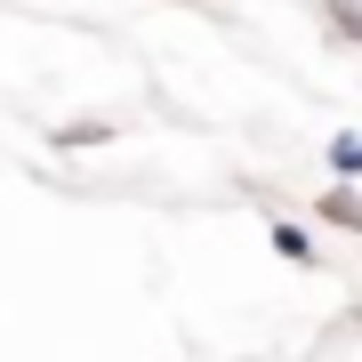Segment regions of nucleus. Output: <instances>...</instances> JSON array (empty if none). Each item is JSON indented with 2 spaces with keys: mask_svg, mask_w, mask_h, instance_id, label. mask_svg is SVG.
<instances>
[{
  "mask_svg": "<svg viewBox=\"0 0 362 362\" xmlns=\"http://www.w3.org/2000/svg\"><path fill=\"white\" fill-rule=\"evenodd\" d=\"M314 209H322L330 226H346V233H362V194H354V185H330V194L314 202Z\"/></svg>",
  "mask_w": 362,
  "mask_h": 362,
  "instance_id": "nucleus-1",
  "label": "nucleus"
},
{
  "mask_svg": "<svg viewBox=\"0 0 362 362\" xmlns=\"http://www.w3.org/2000/svg\"><path fill=\"white\" fill-rule=\"evenodd\" d=\"M322 25H330L338 40H354V49H362V0H322Z\"/></svg>",
  "mask_w": 362,
  "mask_h": 362,
  "instance_id": "nucleus-2",
  "label": "nucleus"
},
{
  "mask_svg": "<svg viewBox=\"0 0 362 362\" xmlns=\"http://www.w3.org/2000/svg\"><path fill=\"white\" fill-rule=\"evenodd\" d=\"M330 169L338 177H362V137H330Z\"/></svg>",
  "mask_w": 362,
  "mask_h": 362,
  "instance_id": "nucleus-3",
  "label": "nucleus"
},
{
  "mask_svg": "<svg viewBox=\"0 0 362 362\" xmlns=\"http://www.w3.org/2000/svg\"><path fill=\"white\" fill-rule=\"evenodd\" d=\"M105 137H113L105 121H65V129H57V145H73V153H81V145H105Z\"/></svg>",
  "mask_w": 362,
  "mask_h": 362,
  "instance_id": "nucleus-4",
  "label": "nucleus"
},
{
  "mask_svg": "<svg viewBox=\"0 0 362 362\" xmlns=\"http://www.w3.org/2000/svg\"><path fill=\"white\" fill-rule=\"evenodd\" d=\"M274 250H282V258H314V242H306L298 226H274Z\"/></svg>",
  "mask_w": 362,
  "mask_h": 362,
  "instance_id": "nucleus-5",
  "label": "nucleus"
}]
</instances>
